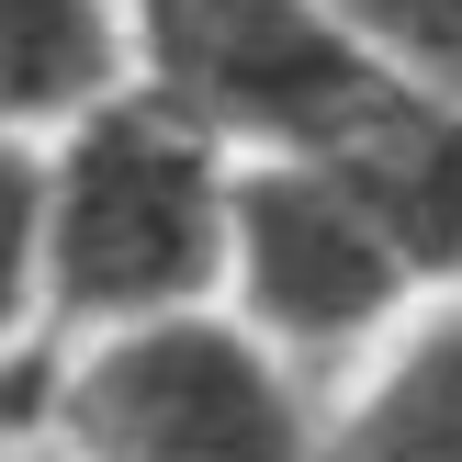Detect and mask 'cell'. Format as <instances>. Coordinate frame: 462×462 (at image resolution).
I'll use <instances>...</instances> for the list:
<instances>
[{
	"label": "cell",
	"mask_w": 462,
	"mask_h": 462,
	"mask_svg": "<svg viewBox=\"0 0 462 462\" xmlns=\"http://www.w3.org/2000/svg\"><path fill=\"white\" fill-rule=\"evenodd\" d=\"M383 68L418 90H462V0H361Z\"/></svg>",
	"instance_id": "cell-9"
},
{
	"label": "cell",
	"mask_w": 462,
	"mask_h": 462,
	"mask_svg": "<svg viewBox=\"0 0 462 462\" xmlns=\"http://www.w3.org/2000/svg\"><path fill=\"white\" fill-rule=\"evenodd\" d=\"M135 79L248 158H316L395 90L361 0H135Z\"/></svg>",
	"instance_id": "cell-3"
},
{
	"label": "cell",
	"mask_w": 462,
	"mask_h": 462,
	"mask_svg": "<svg viewBox=\"0 0 462 462\" xmlns=\"http://www.w3.org/2000/svg\"><path fill=\"white\" fill-rule=\"evenodd\" d=\"M0 462H45L34 451V406H23V373L0 383Z\"/></svg>",
	"instance_id": "cell-10"
},
{
	"label": "cell",
	"mask_w": 462,
	"mask_h": 462,
	"mask_svg": "<svg viewBox=\"0 0 462 462\" xmlns=\"http://www.w3.org/2000/svg\"><path fill=\"white\" fill-rule=\"evenodd\" d=\"M45 462H328V373L237 305L79 328L23 373Z\"/></svg>",
	"instance_id": "cell-2"
},
{
	"label": "cell",
	"mask_w": 462,
	"mask_h": 462,
	"mask_svg": "<svg viewBox=\"0 0 462 462\" xmlns=\"http://www.w3.org/2000/svg\"><path fill=\"white\" fill-rule=\"evenodd\" d=\"M316 158L350 170V192L383 215V237L406 248V271H418L429 293L462 282V90L395 79L338 147H316Z\"/></svg>",
	"instance_id": "cell-6"
},
{
	"label": "cell",
	"mask_w": 462,
	"mask_h": 462,
	"mask_svg": "<svg viewBox=\"0 0 462 462\" xmlns=\"http://www.w3.org/2000/svg\"><path fill=\"white\" fill-rule=\"evenodd\" d=\"M57 350V282H45V147L0 135V383Z\"/></svg>",
	"instance_id": "cell-8"
},
{
	"label": "cell",
	"mask_w": 462,
	"mask_h": 462,
	"mask_svg": "<svg viewBox=\"0 0 462 462\" xmlns=\"http://www.w3.org/2000/svg\"><path fill=\"white\" fill-rule=\"evenodd\" d=\"M237 170L192 102L158 79H125L79 125L45 135V282H57V338L135 328V316L226 305V237H237Z\"/></svg>",
	"instance_id": "cell-1"
},
{
	"label": "cell",
	"mask_w": 462,
	"mask_h": 462,
	"mask_svg": "<svg viewBox=\"0 0 462 462\" xmlns=\"http://www.w3.org/2000/svg\"><path fill=\"white\" fill-rule=\"evenodd\" d=\"M328 462H462V282L418 293L328 383Z\"/></svg>",
	"instance_id": "cell-5"
},
{
	"label": "cell",
	"mask_w": 462,
	"mask_h": 462,
	"mask_svg": "<svg viewBox=\"0 0 462 462\" xmlns=\"http://www.w3.org/2000/svg\"><path fill=\"white\" fill-rule=\"evenodd\" d=\"M418 271L383 237V215L350 192L338 158H248L237 170V237H226V305L293 350L305 373H350L406 305H418Z\"/></svg>",
	"instance_id": "cell-4"
},
{
	"label": "cell",
	"mask_w": 462,
	"mask_h": 462,
	"mask_svg": "<svg viewBox=\"0 0 462 462\" xmlns=\"http://www.w3.org/2000/svg\"><path fill=\"white\" fill-rule=\"evenodd\" d=\"M135 79V0H0V135H57Z\"/></svg>",
	"instance_id": "cell-7"
}]
</instances>
